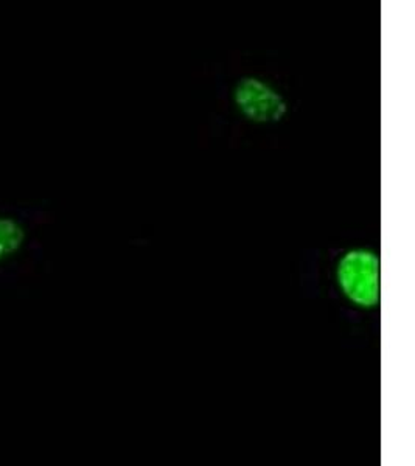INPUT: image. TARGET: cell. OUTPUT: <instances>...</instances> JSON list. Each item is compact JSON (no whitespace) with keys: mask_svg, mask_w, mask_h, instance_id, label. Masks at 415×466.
Segmentation results:
<instances>
[{"mask_svg":"<svg viewBox=\"0 0 415 466\" xmlns=\"http://www.w3.org/2000/svg\"><path fill=\"white\" fill-rule=\"evenodd\" d=\"M25 241V228L13 218L0 217V261L16 254Z\"/></svg>","mask_w":415,"mask_h":466,"instance_id":"obj_3","label":"cell"},{"mask_svg":"<svg viewBox=\"0 0 415 466\" xmlns=\"http://www.w3.org/2000/svg\"><path fill=\"white\" fill-rule=\"evenodd\" d=\"M336 283L347 302L361 309H373L381 297V263L377 252L353 248L336 263Z\"/></svg>","mask_w":415,"mask_h":466,"instance_id":"obj_1","label":"cell"},{"mask_svg":"<svg viewBox=\"0 0 415 466\" xmlns=\"http://www.w3.org/2000/svg\"><path fill=\"white\" fill-rule=\"evenodd\" d=\"M234 103L246 120L260 125L282 122L288 112L282 94L268 81L257 76H246L237 83Z\"/></svg>","mask_w":415,"mask_h":466,"instance_id":"obj_2","label":"cell"}]
</instances>
